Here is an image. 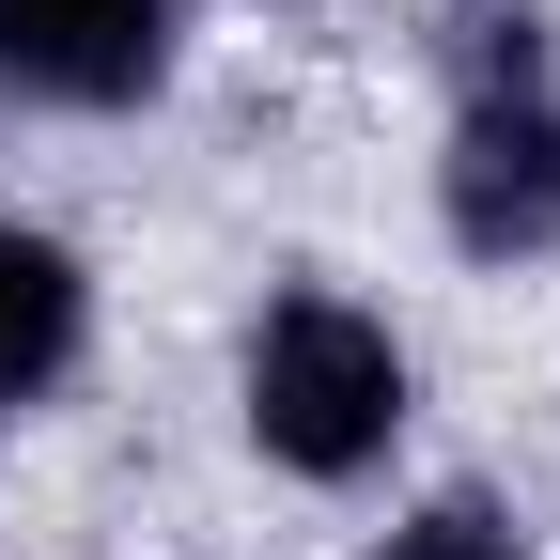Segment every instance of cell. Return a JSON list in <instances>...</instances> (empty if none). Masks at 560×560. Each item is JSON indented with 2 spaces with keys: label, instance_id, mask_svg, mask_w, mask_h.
<instances>
[{
  "label": "cell",
  "instance_id": "obj_4",
  "mask_svg": "<svg viewBox=\"0 0 560 560\" xmlns=\"http://www.w3.org/2000/svg\"><path fill=\"white\" fill-rule=\"evenodd\" d=\"M62 359H79V265H62L47 234H16V219H0V405H16V389H47Z\"/></svg>",
  "mask_w": 560,
  "mask_h": 560
},
{
  "label": "cell",
  "instance_id": "obj_2",
  "mask_svg": "<svg viewBox=\"0 0 560 560\" xmlns=\"http://www.w3.org/2000/svg\"><path fill=\"white\" fill-rule=\"evenodd\" d=\"M172 62V0H0V79L47 109H125Z\"/></svg>",
  "mask_w": 560,
  "mask_h": 560
},
{
  "label": "cell",
  "instance_id": "obj_3",
  "mask_svg": "<svg viewBox=\"0 0 560 560\" xmlns=\"http://www.w3.org/2000/svg\"><path fill=\"white\" fill-rule=\"evenodd\" d=\"M452 234L467 249H545L560 234V109L545 94H467V125H452Z\"/></svg>",
  "mask_w": 560,
  "mask_h": 560
},
{
  "label": "cell",
  "instance_id": "obj_5",
  "mask_svg": "<svg viewBox=\"0 0 560 560\" xmlns=\"http://www.w3.org/2000/svg\"><path fill=\"white\" fill-rule=\"evenodd\" d=\"M389 560H514V529L482 514V499H436L420 529H389Z\"/></svg>",
  "mask_w": 560,
  "mask_h": 560
},
{
  "label": "cell",
  "instance_id": "obj_1",
  "mask_svg": "<svg viewBox=\"0 0 560 560\" xmlns=\"http://www.w3.org/2000/svg\"><path fill=\"white\" fill-rule=\"evenodd\" d=\"M389 420H405V359H389V327L374 312H342V296H280L265 342H249V436L280 467H374L389 452Z\"/></svg>",
  "mask_w": 560,
  "mask_h": 560
}]
</instances>
